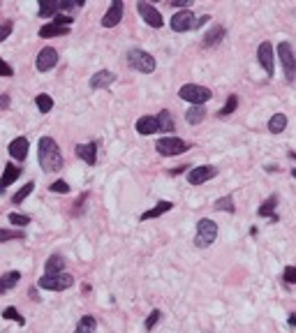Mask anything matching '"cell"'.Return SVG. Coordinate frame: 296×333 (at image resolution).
<instances>
[{
	"label": "cell",
	"instance_id": "33",
	"mask_svg": "<svg viewBox=\"0 0 296 333\" xmlns=\"http://www.w3.org/2000/svg\"><path fill=\"white\" fill-rule=\"evenodd\" d=\"M3 317H5V319H12V322H17L19 326H23V324H26V319H23V317L19 315V310H17L14 306L5 308V310H3Z\"/></svg>",
	"mask_w": 296,
	"mask_h": 333
},
{
	"label": "cell",
	"instance_id": "42",
	"mask_svg": "<svg viewBox=\"0 0 296 333\" xmlns=\"http://www.w3.org/2000/svg\"><path fill=\"white\" fill-rule=\"evenodd\" d=\"M169 5H174V7H181V10H190L194 3L192 0H169Z\"/></svg>",
	"mask_w": 296,
	"mask_h": 333
},
{
	"label": "cell",
	"instance_id": "27",
	"mask_svg": "<svg viewBox=\"0 0 296 333\" xmlns=\"http://www.w3.org/2000/svg\"><path fill=\"white\" fill-rule=\"evenodd\" d=\"M95 328H97V319H95L93 315H83L81 319H79L74 333H93Z\"/></svg>",
	"mask_w": 296,
	"mask_h": 333
},
{
	"label": "cell",
	"instance_id": "45",
	"mask_svg": "<svg viewBox=\"0 0 296 333\" xmlns=\"http://www.w3.org/2000/svg\"><path fill=\"white\" fill-rule=\"evenodd\" d=\"M185 169H190V167H176V169H174V174H183V171H185Z\"/></svg>",
	"mask_w": 296,
	"mask_h": 333
},
{
	"label": "cell",
	"instance_id": "30",
	"mask_svg": "<svg viewBox=\"0 0 296 333\" xmlns=\"http://www.w3.org/2000/svg\"><path fill=\"white\" fill-rule=\"evenodd\" d=\"M35 104H37L39 114H49V111L54 109V100H51V95H46V93L37 95V98H35Z\"/></svg>",
	"mask_w": 296,
	"mask_h": 333
},
{
	"label": "cell",
	"instance_id": "40",
	"mask_svg": "<svg viewBox=\"0 0 296 333\" xmlns=\"http://www.w3.org/2000/svg\"><path fill=\"white\" fill-rule=\"evenodd\" d=\"M285 282L287 284H294L296 282V268L294 266H287L285 268Z\"/></svg>",
	"mask_w": 296,
	"mask_h": 333
},
{
	"label": "cell",
	"instance_id": "4",
	"mask_svg": "<svg viewBox=\"0 0 296 333\" xmlns=\"http://www.w3.org/2000/svg\"><path fill=\"white\" fill-rule=\"evenodd\" d=\"M278 58L282 63V70H285V79L291 83L296 77V58H294V49H291L289 42L278 44Z\"/></svg>",
	"mask_w": 296,
	"mask_h": 333
},
{
	"label": "cell",
	"instance_id": "22",
	"mask_svg": "<svg viewBox=\"0 0 296 333\" xmlns=\"http://www.w3.org/2000/svg\"><path fill=\"white\" fill-rule=\"evenodd\" d=\"M19 280H21V273H19V271H10V273L0 275V294L14 290V287L19 284Z\"/></svg>",
	"mask_w": 296,
	"mask_h": 333
},
{
	"label": "cell",
	"instance_id": "21",
	"mask_svg": "<svg viewBox=\"0 0 296 333\" xmlns=\"http://www.w3.org/2000/svg\"><path fill=\"white\" fill-rule=\"evenodd\" d=\"M63 268H65V259L61 255H51L44 264V275H56V273H63Z\"/></svg>",
	"mask_w": 296,
	"mask_h": 333
},
{
	"label": "cell",
	"instance_id": "25",
	"mask_svg": "<svg viewBox=\"0 0 296 333\" xmlns=\"http://www.w3.org/2000/svg\"><path fill=\"white\" fill-rule=\"evenodd\" d=\"M204 116H206V109H204V104H192L190 109L185 111V120L190 123V125H199L204 120Z\"/></svg>",
	"mask_w": 296,
	"mask_h": 333
},
{
	"label": "cell",
	"instance_id": "37",
	"mask_svg": "<svg viewBox=\"0 0 296 333\" xmlns=\"http://www.w3.org/2000/svg\"><path fill=\"white\" fill-rule=\"evenodd\" d=\"M51 192H58V195H67L70 192V185H67L65 180H56V183H51L49 185Z\"/></svg>",
	"mask_w": 296,
	"mask_h": 333
},
{
	"label": "cell",
	"instance_id": "6",
	"mask_svg": "<svg viewBox=\"0 0 296 333\" xmlns=\"http://www.w3.org/2000/svg\"><path fill=\"white\" fill-rule=\"evenodd\" d=\"M42 290H49V292H63V290H70L74 284V278L67 273H56V275H42L37 280Z\"/></svg>",
	"mask_w": 296,
	"mask_h": 333
},
{
	"label": "cell",
	"instance_id": "7",
	"mask_svg": "<svg viewBox=\"0 0 296 333\" xmlns=\"http://www.w3.org/2000/svg\"><path fill=\"white\" fill-rule=\"evenodd\" d=\"M155 148H158L160 155H167V158H171V155H181L183 151H187L190 148V144H185L183 139L178 137H162L155 141Z\"/></svg>",
	"mask_w": 296,
	"mask_h": 333
},
{
	"label": "cell",
	"instance_id": "15",
	"mask_svg": "<svg viewBox=\"0 0 296 333\" xmlns=\"http://www.w3.org/2000/svg\"><path fill=\"white\" fill-rule=\"evenodd\" d=\"M74 153H77V158H81L86 164H90V167L97 162V146H95L93 141L90 144H79V146L74 148Z\"/></svg>",
	"mask_w": 296,
	"mask_h": 333
},
{
	"label": "cell",
	"instance_id": "11",
	"mask_svg": "<svg viewBox=\"0 0 296 333\" xmlns=\"http://www.w3.org/2000/svg\"><path fill=\"white\" fill-rule=\"evenodd\" d=\"M56 63H58V51H56L54 46H44V49L37 54V58H35V67H37V72L54 70Z\"/></svg>",
	"mask_w": 296,
	"mask_h": 333
},
{
	"label": "cell",
	"instance_id": "44",
	"mask_svg": "<svg viewBox=\"0 0 296 333\" xmlns=\"http://www.w3.org/2000/svg\"><path fill=\"white\" fill-rule=\"evenodd\" d=\"M10 107V95H0V109H7Z\"/></svg>",
	"mask_w": 296,
	"mask_h": 333
},
{
	"label": "cell",
	"instance_id": "35",
	"mask_svg": "<svg viewBox=\"0 0 296 333\" xmlns=\"http://www.w3.org/2000/svg\"><path fill=\"white\" fill-rule=\"evenodd\" d=\"M33 190H35V183H26V185H23L21 190L17 192V195L12 197V204H21L23 199H26V197L30 195V192H33Z\"/></svg>",
	"mask_w": 296,
	"mask_h": 333
},
{
	"label": "cell",
	"instance_id": "31",
	"mask_svg": "<svg viewBox=\"0 0 296 333\" xmlns=\"http://www.w3.org/2000/svg\"><path fill=\"white\" fill-rule=\"evenodd\" d=\"M236 107H238V98H236V95H229V98H227V104L218 111V116L220 118H227L229 114H234L236 111Z\"/></svg>",
	"mask_w": 296,
	"mask_h": 333
},
{
	"label": "cell",
	"instance_id": "14",
	"mask_svg": "<svg viewBox=\"0 0 296 333\" xmlns=\"http://www.w3.org/2000/svg\"><path fill=\"white\" fill-rule=\"evenodd\" d=\"M114 81H116V74H114V72H109V70H100V72H95L93 77H90L88 86L93 88V90H102V88H109Z\"/></svg>",
	"mask_w": 296,
	"mask_h": 333
},
{
	"label": "cell",
	"instance_id": "29",
	"mask_svg": "<svg viewBox=\"0 0 296 333\" xmlns=\"http://www.w3.org/2000/svg\"><path fill=\"white\" fill-rule=\"evenodd\" d=\"M287 127V116L285 114H273L269 120V132H273V134H280V132H285Z\"/></svg>",
	"mask_w": 296,
	"mask_h": 333
},
{
	"label": "cell",
	"instance_id": "10",
	"mask_svg": "<svg viewBox=\"0 0 296 333\" xmlns=\"http://www.w3.org/2000/svg\"><path fill=\"white\" fill-rule=\"evenodd\" d=\"M215 176H218V169L211 167V164H204V167H194V169L187 171V183L190 185H202V183L215 178Z\"/></svg>",
	"mask_w": 296,
	"mask_h": 333
},
{
	"label": "cell",
	"instance_id": "2",
	"mask_svg": "<svg viewBox=\"0 0 296 333\" xmlns=\"http://www.w3.org/2000/svg\"><path fill=\"white\" fill-rule=\"evenodd\" d=\"M127 65L137 72L151 74V72H155V58L143 49H130L127 51Z\"/></svg>",
	"mask_w": 296,
	"mask_h": 333
},
{
	"label": "cell",
	"instance_id": "13",
	"mask_svg": "<svg viewBox=\"0 0 296 333\" xmlns=\"http://www.w3.org/2000/svg\"><path fill=\"white\" fill-rule=\"evenodd\" d=\"M121 19H123V0H114L111 7L107 10L105 19H102V26H105V28H114V26L121 23Z\"/></svg>",
	"mask_w": 296,
	"mask_h": 333
},
{
	"label": "cell",
	"instance_id": "9",
	"mask_svg": "<svg viewBox=\"0 0 296 333\" xmlns=\"http://www.w3.org/2000/svg\"><path fill=\"white\" fill-rule=\"evenodd\" d=\"M169 26H171L174 33H185V30H192V28H194V14H192L190 10L176 12L174 17H171Z\"/></svg>",
	"mask_w": 296,
	"mask_h": 333
},
{
	"label": "cell",
	"instance_id": "41",
	"mask_svg": "<svg viewBox=\"0 0 296 333\" xmlns=\"http://www.w3.org/2000/svg\"><path fill=\"white\" fill-rule=\"evenodd\" d=\"M0 77H14V70H12L3 58H0Z\"/></svg>",
	"mask_w": 296,
	"mask_h": 333
},
{
	"label": "cell",
	"instance_id": "38",
	"mask_svg": "<svg viewBox=\"0 0 296 333\" xmlns=\"http://www.w3.org/2000/svg\"><path fill=\"white\" fill-rule=\"evenodd\" d=\"M160 317H162V312H160V310H151V315H148V319H146V328H148V331H151V328L160 322Z\"/></svg>",
	"mask_w": 296,
	"mask_h": 333
},
{
	"label": "cell",
	"instance_id": "23",
	"mask_svg": "<svg viewBox=\"0 0 296 333\" xmlns=\"http://www.w3.org/2000/svg\"><path fill=\"white\" fill-rule=\"evenodd\" d=\"M171 208H174V204L171 202H158L153 208H148L146 213H141V220H153V218H160L162 213H169Z\"/></svg>",
	"mask_w": 296,
	"mask_h": 333
},
{
	"label": "cell",
	"instance_id": "1",
	"mask_svg": "<svg viewBox=\"0 0 296 333\" xmlns=\"http://www.w3.org/2000/svg\"><path fill=\"white\" fill-rule=\"evenodd\" d=\"M37 158H39V167L44 171H58L63 169V155L58 144L51 137H42L37 144Z\"/></svg>",
	"mask_w": 296,
	"mask_h": 333
},
{
	"label": "cell",
	"instance_id": "36",
	"mask_svg": "<svg viewBox=\"0 0 296 333\" xmlns=\"http://www.w3.org/2000/svg\"><path fill=\"white\" fill-rule=\"evenodd\" d=\"M7 220H10L12 224H17V227H26V224L30 222V218H28V215H21V213H10Z\"/></svg>",
	"mask_w": 296,
	"mask_h": 333
},
{
	"label": "cell",
	"instance_id": "3",
	"mask_svg": "<svg viewBox=\"0 0 296 333\" xmlns=\"http://www.w3.org/2000/svg\"><path fill=\"white\" fill-rule=\"evenodd\" d=\"M215 236H218V224H215L213 220H209V218L199 220L197 222V236H194V246L197 248H209L215 241Z\"/></svg>",
	"mask_w": 296,
	"mask_h": 333
},
{
	"label": "cell",
	"instance_id": "19",
	"mask_svg": "<svg viewBox=\"0 0 296 333\" xmlns=\"http://www.w3.org/2000/svg\"><path fill=\"white\" fill-rule=\"evenodd\" d=\"M225 33H227V30H225V28H222V26H213V28H211V30H209V33L204 35L202 44H204V46H206V49H211V46H215V44H220V42H222Z\"/></svg>",
	"mask_w": 296,
	"mask_h": 333
},
{
	"label": "cell",
	"instance_id": "26",
	"mask_svg": "<svg viewBox=\"0 0 296 333\" xmlns=\"http://www.w3.org/2000/svg\"><path fill=\"white\" fill-rule=\"evenodd\" d=\"M39 17H56V14H61V3H56V0H44L39 3V10H37Z\"/></svg>",
	"mask_w": 296,
	"mask_h": 333
},
{
	"label": "cell",
	"instance_id": "16",
	"mask_svg": "<svg viewBox=\"0 0 296 333\" xmlns=\"http://www.w3.org/2000/svg\"><path fill=\"white\" fill-rule=\"evenodd\" d=\"M10 158H14V160H19V162H23V160L28 158V139L26 137H17L14 141L10 144Z\"/></svg>",
	"mask_w": 296,
	"mask_h": 333
},
{
	"label": "cell",
	"instance_id": "32",
	"mask_svg": "<svg viewBox=\"0 0 296 333\" xmlns=\"http://www.w3.org/2000/svg\"><path fill=\"white\" fill-rule=\"evenodd\" d=\"M215 208H218V211H227V213H234L236 211L234 208V197L227 195V197H222V199H218V202H215Z\"/></svg>",
	"mask_w": 296,
	"mask_h": 333
},
{
	"label": "cell",
	"instance_id": "34",
	"mask_svg": "<svg viewBox=\"0 0 296 333\" xmlns=\"http://www.w3.org/2000/svg\"><path fill=\"white\" fill-rule=\"evenodd\" d=\"M23 229H0V243L5 241H14V239H23Z\"/></svg>",
	"mask_w": 296,
	"mask_h": 333
},
{
	"label": "cell",
	"instance_id": "12",
	"mask_svg": "<svg viewBox=\"0 0 296 333\" xmlns=\"http://www.w3.org/2000/svg\"><path fill=\"white\" fill-rule=\"evenodd\" d=\"M137 10H139V14H141V19L151 28H162V23H165V21H162V14H160L153 5H148V3H139Z\"/></svg>",
	"mask_w": 296,
	"mask_h": 333
},
{
	"label": "cell",
	"instance_id": "24",
	"mask_svg": "<svg viewBox=\"0 0 296 333\" xmlns=\"http://www.w3.org/2000/svg\"><path fill=\"white\" fill-rule=\"evenodd\" d=\"M70 28L65 26H58V23H44L39 28V37H58V35H67Z\"/></svg>",
	"mask_w": 296,
	"mask_h": 333
},
{
	"label": "cell",
	"instance_id": "18",
	"mask_svg": "<svg viewBox=\"0 0 296 333\" xmlns=\"http://www.w3.org/2000/svg\"><path fill=\"white\" fill-rule=\"evenodd\" d=\"M19 174H21L19 167H14V164H5V171H3V178H0V195H5V190L19 178Z\"/></svg>",
	"mask_w": 296,
	"mask_h": 333
},
{
	"label": "cell",
	"instance_id": "28",
	"mask_svg": "<svg viewBox=\"0 0 296 333\" xmlns=\"http://www.w3.org/2000/svg\"><path fill=\"white\" fill-rule=\"evenodd\" d=\"M158 132H174V118H171L169 111H160L158 114Z\"/></svg>",
	"mask_w": 296,
	"mask_h": 333
},
{
	"label": "cell",
	"instance_id": "8",
	"mask_svg": "<svg viewBox=\"0 0 296 333\" xmlns=\"http://www.w3.org/2000/svg\"><path fill=\"white\" fill-rule=\"evenodd\" d=\"M257 60L259 65L264 67V72L269 74V77H273L275 72V56H273V44L271 42H262L257 49Z\"/></svg>",
	"mask_w": 296,
	"mask_h": 333
},
{
	"label": "cell",
	"instance_id": "17",
	"mask_svg": "<svg viewBox=\"0 0 296 333\" xmlns=\"http://www.w3.org/2000/svg\"><path fill=\"white\" fill-rule=\"evenodd\" d=\"M275 206H278V195H271L266 202L259 206V211H257V215L259 218H271L273 222H278V213H275Z\"/></svg>",
	"mask_w": 296,
	"mask_h": 333
},
{
	"label": "cell",
	"instance_id": "43",
	"mask_svg": "<svg viewBox=\"0 0 296 333\" xmlns=\"http://www.w3.org/2000/svg\"><path fill=\"white\" fill-rule=\"evenodd\" d=\"M209 21H211V17H209V14H204V17L194 19V28H202L204 23H209Z\"/></svg>",
	"mask_w": 296,
	"mask_h": 333
},
{
	"label": "cell",
	"instance_id": "39",
	"mask_svg": "<svg viewBox=\"0 0 296 333\" xmlns=\"http://www.w3.org/2000/svg\"><path fill=\"white\" fill-rule=\"evenodd\" d=\"M12 28H14V23L12 21H3V26H0V42H5V39L10 37Z\"/></svg>",
	"mask_w": 296,
	"mask_h": 333
},
{
	"label": "cell",
	"instance_id": "5",
	"mask_svg": "<svg viewBox=\"0 0 296 333\" xmlns=\"http://www.w3.org/2000/svg\"><path fill=\"white\" fill-rule=\"evenodd\" d=\"M178 98L187 100V102H192V104H204L213 98V93H211V88L197 86V83H185V86L178 90Z\"/></svg>",
	"mask_w": 296,
	"mask_h": 333
},
{
	"label": "cell",
	"instance_id": "20",
	"mask_svg": "<svg viewBox=\"0 0 296 333\" xmlns=\"http://www.w3.org/2000/svg\"><path fill=\"white\" fill-rule=\"evenodd\" d=\"M137 132L143 134V137L155 134V132H158V120H155L153 116H141V118L137 120Z\"/></svg>",
	"mask_w": 296,
	"mask_h": 333
}]
</instances>
